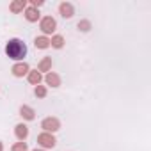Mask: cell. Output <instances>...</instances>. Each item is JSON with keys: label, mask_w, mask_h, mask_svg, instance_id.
<instances>
[{"label": "cell", "mask_w": 151, "mask_h": 151, "mask_svg": "<svg viewBox=\"0 0 151 151\" xmlns=\"http://www.w3.org/2000/svg\"><path fill=\"white\" fill-rule=\"evenodd\" d=\"M6 53L9 59H14V60H22L25 55H27V46L22 39H9V43L6 45Z\"/></svg>", "instance_id": "6da1fadb"}, {"label": "cell", "mask_w": 151, "mask_h": 151, "mask_svg": "<svg viewBox=\"0 0 151 151\" xmlns=\"http://www.w3.org/2000/svg\"><path fill=\"white\" fill-rule=\"evenodd\" d=\"M39 29L43 30V34H52V32L57 29V22H55L52 16H45V18H41V22H39Z\"/></svg>", "instance_id": "7a4b0ae2"}, {"label": "cell", "mask_w": 151, "mask_h": 151, "mask_svg": "<svg viewBox=\"0 0 151 151\" xmlns=\"http://www.w3.org/2000/svg\"><path fill=\"white\" fill-rule=\"evenodd\" d=\"M41 128H43L46 133H53V132H57V130L60 128V123H59L57 117H46V119L41 123Z\"/></svg>", "instance_id": "3957f363"}, {"label": "cell", "mask_w": 151, "mask_h": 151, "mask_svg": "<svg viewBox=\"0 0 151 151\" xmlns=\"http://www.w3.org/2000/svg\"><path fill=\"white\" fill-rule=\"evenodd\" d=\"M55 137L52 135V133H41V135H37V144L41 146V147H53L55 146Z\"/></svg>", "instance_id": "277c9868"}, {"label": "cell", "mask_w": 151, "mask_h": 151, "mask_svg": "<svg viewBox=\"0 0 151 151\" xmlns=\"http://www.w3.org/2000/svg\"><path fill=\"white\" fill-rule=\"evenodd\" d=\"M59 13H60L62 18H71V16L75 14V7H73L69 2H62V4L59 6Z\"/></svg>", "instance_id": "5b68a950"}, {"label": "cell", "mask_w": 151, "mask_h": 151, "mask_svg": "<svg viewBox=\"0 0 151 151\" xmlns=\"http://www.w3.org/2000/svg\"><path fill=\"white\" fill-rule=\"evenodd\" d=\"M30 69H29V64L27 62H18L13 66V75L14 77H23V75H27Z\"/></svg>", "instance_id": "8992f818"}, {"label": "cell", "mask_w": 151, "mask_h": 151, "mask_svg": "<svg viewBox=\"0 0 151 151\" xmlns=\"http://www.w3.org/2000/svg\"><path fill=\"white\" fill-rule=\"evenodd\" d=\"M45 82H46L48 86H52V87H59V86H60V77H59L57 73L48 71V73L45 75Z\"/></svg>", "instance_id": "52a82bcc"}, {"label": "cell", "mask_w": 151, "mask_h": 151, "mask_svg": "<svg viewBox=\"0 0 151 151\" xmlns=\"http://www.w3.org/2000/svg\"><path fill=\"white\" fill-rule=\"evenodd\" d=\"M9 9H11V13H22V11L27 9V2L25 0H14V2L9 6Z\"/></svg>", "instance_id": "ba28073f"}, {"label": "cell", "mask_w": 151, "mask_h": 151, "mask_svg": "<svg viewBox=\"0 0 151 151\" xmlns=\"http://www.w3.org/2000/svg\"><path fill=\"white\" fill-rule=\"evenodd\" d=\"M14 133H16V137L20 139V140H25L27 137H29V128L22 123V124H16V128H14Z\"/></svg>", "instance_id": "9c48e42d"}, {"label": "cell", "mask_w": 151, "mask_h": 151, "mask_svg": "<svg viewBox=\"0 0 151 151\" xmlns=\"http://www.w3.org/2000/svg\"><path fill=\"white\" fill-rule=\"evenodd\" d=\"M20 116L23 117V119H27V121H32L34 117H36V112L30 109V107H27V105H23L22 109H20Z\"/></svg>", "instance_id": "30bf717a"}, {"label": "cell", "mask_w": 151, "mask_h": 151, "mask_svg": "<svg viewBox=\"0 0 151 151\" xmlns=\"http://www.w3.org/2000/svg\"><path fill=\"white\" fill-rule=\"evenodd\" d=\"M43 80V77H41V73L37 71V69H34V71H29V82L32 84V86H39V82Z\"/></svg>", "instance_id": "8fae6325"}, {"label": "cell", "mask_w": 151, "mask_h": 151, "mask_svg": "<svg viewBox=\"0 0 151 151\" xmlns=\"http://www.w3.org/2000/svg\"><path fill=\"white\" fill-rule=\"evenodd\" d=\"M25 18H27L29 22H37V20H39V11L34 9V7H27V9H25Z\"/></svg>", "instance_id": "7c38bea8"}, {"label": "cell", "mask_w": 151, "mask_h": 151, "mask_svg": "<svg viewBox=\"0 0 151 151\" xmlns=\"http://www.w3.org/2000/svg\"><path fill=\"white\" fill-rule=\"evenodd\" d=\"M34 45H36V48L45 50V48H48V46H50V39H48L46 36H41V37H36Z\"/></svg>", "instance_id": "4fadbf2b"}, {"label": "cell", "mask_w": 151, "mask_h": 151, "mask_svg": "<svg viewBox=\"0 0 151 151\" xmlns=\"http://www.w3.org/2000/svg\"><path fill=\"white\" fill-rule=\"evenodd\" d=\"M50 68H52V57H45V59L39 62L37 71H39V73H41V71H50Z\"/></svg>", "instance_id": "5bb4252c"}, {"label": "cell", "mask_w": 151, "mask_h": 151, "mask_svg": "<svg viewBox=\"0 0 151 151\" xmlns=\"http://www.w3.org/2000/svg\"><path fill=\"white\" fill-rule=\"evenodd\" d=\"M50 46H53V48H62V46H64V37H62V36H53V37L50 39Z\"/></svg>", "instance_id": "9a60e30c"}, {"label": "cell", "mask_w": 151, "mask_h": 151, "mask_svg": "<svg viewBox=\"0 0 151 151\" xmlns=\"http://www.w3.org/2000/svg\"><path fill=\"white\" fill-rule=\"evenodd\" d=\"M78 29H80L82 32H87V30L91 29V22H89V20H82V22H78Z\"/></svg>", "instance_id": "2e32d148"}, {"label": "cell", "mask_w": 151, "mask_h": 151, "mask_svg": "<svg viewBox=\"0 0 151 151\" xmlns=\"http://www.w3.org/2000/svg\"><path fill=\"white\" fill-rule=\"evenodd\" d=\"M34 93H36L37 98H45V96H46V87H45V86H36V91H34Z\"/></svg>", "instance_id": "e0dca14e"}, {"label": "cell", "mask_w": 151, "mask_h": 151, "mask_svg": "<svg viewBox=\"0 0 151 151\" xmlns=\"http://www.w3.org/2000/svg\"><path fill=\"white\" fill-rule=\"evenodd\" d=\"M11 151H27V142H16L13 147H11Z\"/></svg>", "instance_id": "ac0fdd59"}, {"label": "cell", "mask_w": 151, "mask_h": 151, "mask_svg": "<svg viewBox=\"0 0 151 151\" xmlns=\"http://www.w3.org/2000/svg\"><path fill=\"white\" fill-rule=\"evenodd\" d=\"M41 6H43V0H30V7L37 9V7H41Z\"/></svg>", "instance_id": "d6986e66"}, {"label": "cell", "mask_w": 151, "mask_h": 151, "mask_svg": "<svg viewBox=\"0 0 151 151\" xmlns=\"http://www.w3.org/2000/svg\"><path fill=\"white\" fill-rule=\"evenodd\" d=\"M0 151H4V144L2 142H0Z\"/></svg>", "instance_id": "ffe728a7"}, {"label": "cell", "mask_w": 151, "mask_h": 151, "mask_svg": "<svg viewBox=\"0 0 151 151\" xmlns=\"http://www.w3.org/2000/svg\"><path fill=\"white\" fill-rule=\"evenodd\" d=\"M34 151H43V149H34Z\"/></svg>", "instance_id": "44dd1931"}]
</instances>
